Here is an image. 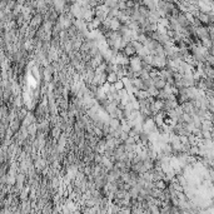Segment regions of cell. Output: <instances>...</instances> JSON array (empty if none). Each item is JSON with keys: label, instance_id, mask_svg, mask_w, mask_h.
Masks as SVG:
<instances>
[{"label": "cell", "instance_id": "1", "mask_svg": "<svg viewBox=\"0 0 214 214\" xmlns=\"http://www.w3.org/2000/svg\"><path fill=\"white\" fill-rule=\"evenodd\" d=\"M123 54L127 55V56H129V58H133V56L137 55V49L133 46L132 43H128V44L124 46V49H123Z\"/></svg>", "mask_w": 214, "mask_h": 214}, {"label": "cell", "instance_id": "2", "mask_svg": "<svg viewBox=\"0 0 214 214\" xmlns=\"http://www.w3.org/2000/svg\"><path fill=\"white\" fill-rule=\"evenodd\" d=\"M167 84H168V83H167V80H165L164 78H162L160 75H159L158 78H155V79H154V85H155V88H157V89H159V90L164 89Z\"/></svg>", "mask_w": 214, "mask_h": 214}, {"label": "cell", "instance_id": "3", "mask_svg": "<svg viewBox=\"0 0 214 214\" xmlns=\"http://www.w3.org/2000/svg\"><path fill=\"white\" fill-rule=\"evenodd\" d=\"M119 75L117 71H112V73H108V76H106V83L109 84H115L118 80H119Z\"/></svg>", "mask_w": 214, "mask_h": 214}, {"label": "cell", "instance_id": "4", "mask_svg": "<svg viewBox=\"0 0 214 214\" xmlns=\"http://www.w3.org/2000/svg\"><path fill=\"white\" fill-rule=\"evenodd\" d=\"M113 85L115 86V89H117V90H122V89H124V88H125V85H124V81H123L122 79H119V80H118L115 84H113Z\"/></svg>", "mask_w": 214, "mask_h": 214}, {"label": "cell", "instance_id": "5", "mask_svg": "<svg viewBox=\"0 0 214 214\" xmlns=\"http://www.w3.org/2000/svg\"><path fill=\"white\" fill-rule=\"evenodd\" d=\"M207 63L214 68V55H213V54H208V56H207Z\"/></svg>", "mask_w": 214, "mask_h": 214}]
</instances>
